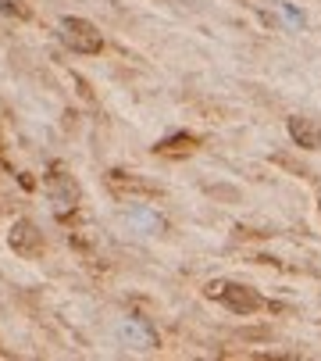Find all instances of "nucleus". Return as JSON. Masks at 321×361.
<instances>
[{
	"instance_id": "nucleus-1",
	"label": "nucleus",
	"mask_w": 321,
	"mask_h": 361,
	"mask_svg": "<svg viewBox=\"0 0 321 361\" xmlns=\"http://www.w3.org/2000/svg\"><path fill=\"white\" fill-rule=\"evenodd\" d=\"M204 293H207L211 300H218L221 308H229L232 315H253V311L264 308V297L257 293L253 286L232 283V279H214V283L204 286Z\"/></svg>"
},
{
	"instance_id": "nucleus-2",
	"label": "nucleus",
	"mask_w": 321,
	"mask_h": 361,
	"mask_svg": "<svg viewBox=\"0 0 321 361\" xmlns=\"http://www.w3.org/2000/svg\"><path fill=\"white\" fill-rule=\"evenodd\" d=\"M61 40L75 54H100L104 50V33L89 18H79V15L61 18Z\"/></svg>"
},
{
	"instance_id": "nucleus-3",
	"label": "nucleus",
	"mask_w": 321,
	"mask_h": 361,
	"mask_svg": "<svg viewBox=\"0 0 321 361\" xmlns=\"http://www.w3.org/2000/svg\"><path fill=\"white\" fill-rule=\"evenodd\" d=\"M8 247H11L18 258H25V261H36V258H43V251H47V240H43L40 226L32 222V219H18V222L11 226V233H8Z\"/></svg>"
},
{
	"instance_id": "nucleus-4",
	"label": "nucleus",
	"mask_w": 321,
	"mask_h": 361,
	"mask_svg": "<svg viewBox=\"0 0 321 361\" xmlns=\"http://www.w3.org/2000/svg\"><path fill=\"white\" fill-rule=\"evenodd\" d=\"M107 190L121 200H150V197H160V186H154L150 179L136 175V172H121V168H111L107 172Z\"/></svg>"
},
{
	"instance_id": "nucleus-5",
	"label": "nucleus",
	"mask_w": 321,
	"mask_h": 361,
	"mask_svg": "<svg viewBox=\"0 0 321 361\" xmlns=\"http://www.w3.org/2000/svg\"><path fill=\"white\" fill-rule=\"evenodd\" d=\"M285 133L300 150H321V122H314V118H307V115L285 118Z\"/></svg>"
},
{
	"instance_id": "nucleus-6",
	"label": "nucleus",
	"mask_w": 321,
	"mask_h": 361,
	"mask_svg": "<svg viewBox=\"0 0 321 361\" xmlns=\"http://www.w3.org/2000/svg\"><path fill=\"white\" fill-rule=\"evenodd\" d=\"M50 190H54V212L64 215V212H72L75 200H79V186H75V179L72 175H64V165H54V175L47 179Z\"/></svg>"
},
{
	"instance_id": "nucleus-7",
	"label": "nucleus",
	"mask_w": 321,
	"mask_h": 361,
	"mask_svg": "<svg viewBox=\"0 0 321 361\" xmlns=\"http://www.w3.org/2000/svg\"><path fill=\"white\" fill-rule=\"evenodd\" d=\"M197 147H200V140L193 136V133H172L165 140H157L154 154H160V158H189Z\"/></svg>"
},
{
	"instance_id": "nucleus-8",
	"label": "nucleus",
	"mask_w": 321,
	"mask_h": 361,
	"mask_svg": "<svg viewBox=\"0 0 321 361\" xmlns=\"http://www.w3.org/2000/svg\"><path fill=\"white\" fill-rule=\"evenodd\" d=\"M136 204V200H133ZM128 222H133L140 233H165V219H160L157 212H154V207H147V204H136L133 207V212H128Z\"/></svg>"
},
{
	"instance_id": "nucleus-9",
	"label": "nucleus",
	"mask_w": 321,
	"mask_h": 361,
	"mask_svg": "<svg viewBox=\"0 0 321 361\" xmlns=\"http://www.w3.org/2000/svg\"><path fill=\"white\" fill-rule=\"evenodd\" d=\"M318 207H321V200H318Z\"/></svg>"
}]
</instances>
